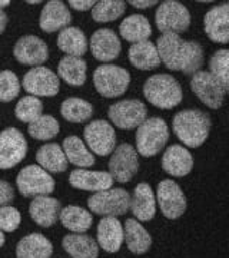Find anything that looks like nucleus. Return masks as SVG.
Wrapping results in <instances>:
<instances>
[{
	"instance_id": "obj_28",
	"label": "nucleus",
	"mask_w": 229,
	"mask_h": 258,
	"mask_svg": "<svg viewBox=\"0 0 229 258\" xmlns=\"http://www.w3.org/2000/svg\"><path fill=\"white\" fill-rule=\"evenodd\" d=\"M36 161L46 172L60 174L67 169V159L63 149L57 144H46L36 152Z\"/></svg>"
},
{
	"instance_id": "obj_41",
	"label": "nucleus",
	"mask_w": 229,
	"mask_h": 258,
	"mask_svg": "<svg viewBox=\"0 0 229 258\" xmlns=\"http://www.w3.org/2000/svg\"><path fill=\"white\" fill-rule=\"evenodd\" d=\"M22 221V215L18 208L5 205L0 207V231L2 232H13L19 228Z\"/></svg>"
},
{
	"instance_id": "obj_47",
	"label": "nucleus",
	"mask_w": 229,
	"mask_h": 258,
	"mask_svg": "<svg viewBox=\"0 0 229 258\" xmlns=\"http://www.w3.org/2000/svg\"><path fill=\"white\" fill-rule=\"evenodd\" d=\"M3 244H5V235H3V232L0 231V248L3 247Z\"/></svg>"
},
{
	"instance_id": "obj_33",
	"label": "nucleus",
	"mask_w": 229,
	"mask_h": 258,
	"mask_svg": "<svg viewBox=\"0 0 229 258\" xmlns=\"http://www.w3.org/2000/svg\"><path fill=\"white\" fill-rule=\"evenodd\" d=\"M57 76L70 86H82L86 82V62L82 57L66 56L57 66Z\"/></svg>"
},
{
	"instance_id": "obj_22",
	"label": "nucleus",
	"mask_w": 229,
	"mask_h": 258,
	"mask_svg": "<svg viewBox=\"0 0 229 258\" xmlns=\"http://www.w3.org/2000/svg\"><path fill=\"white\" fill-rule=\"evenodd\" d=\"M125 241L123 225L116 217H103L98 224V245L103 251L115 254Z\"/></svg>"
},
{
	"instance_id": "obj_16",
	"label": "nucleus",
	"mask_w": 229,
	"mask_h": 258,
	"mask_svg": "<svg viewBox=\"0 0 229 258\" xmlns=\"http://www.w3.org/2000/svg\"><path fill=\"white\" fill-rule=\"evenodd\" d=\"M13 55L19 63L28 66H40L49 59V49L43 39L37 36H23L13 47Z\"/></svg>"
},
{
	"instance_id": "obj_32",
	"label": "nucleus",
	"mask_w": 229,
	"mask_h": 258,
	"mask_svg": "<svg viewBox=\"0 0 229 258\" xmlns=\"http://www.w3.org/2000/svg\"><path fill=\"white\" fill-rule=\"evenodd\" d=\"M57 47L67 56L82 57L88 50V40L81 29L67 26L57 36Z\"/></svg>"
},
{
	"instance_id": "obj_7",
	"label": "nucleus",
	"mask_w": 229,
	"mask_h": 258,
	"mask_svg": "<svg viewBox=\"0 0 229 258\" xmlns=\"http://www.w3.org/2000/svg\"><path fill=\"white\" fill-rule=\"evenodd\" d=\"M88 207L92 212L102 217H119L130 208V194L123 188H110L95 192L89 197Z\"/></svg>"
},
{
	"instance_id": "obj_46",
	"label": "nucleus",
	"mask_w": 229,
	"mask_h": 258,
	"mask_svg": "<svg viewBox=\"0 0 229 258\" xmlns=\"http://www.w3.org/2000/svg\"><path fill=\"white\" fill-rule=\"evenodd\" d=\"M9 0H0V9H3V8H6V6H9Z\"/></svg>"
},
{
	"instance_id": "obj_3",
	"label": "nucleus",
	"mask_w": 229,
	"mask_h": 258,
	"mask_svg": "<svg viewBox=\"0 0 229 258\" xmlns=\"http://www.w3.org/2000/svg\"><path fill=\"white\" fill-rule=\"evenodd\" d=\"M143 93L159 109H172L182 101V88L172 75L156 74L145 82Z\"/></svg>"
},
{
	"instance_id": "obj_21",
	"label": "nucleus",
	"mask_w": 229,
	"mask_h": 258,
	"mask_svg": "<svg viewBox=\"0 0 229 258\" xmlns=\"http://www.w3.org/2000/svg\"><path fill=\"white\" fill-rule=\"evenodd\" d=\"M60 210H62V204L57 198L49 195H40V197H35L33 201L30 203L29 214L37 225L43 228H50L57 221Z\"/></svg>"
},
{
	"instance_id": "obj_13",
	"label": "nucleus",
	"mask_w": 229,
	"mask_h": 258,
	"mask_svg": "<svg viewBox=\"0 0 229 258\" xmlns=\"http://www.w3.org/2000/svg\"><path fill=\"white\" fill-rule=\"evenodd\" d=\"M28 154V142L16 128L0 132V169H10L20 164Z\"/></svg>"
},
{
	"instance_id": "obj_39",
	"label": "nucleus",
	"mask_w": 229,
	"mask_h": 258,
	"mask_svg": "<svg viewBox=\"0 0 229 258\" xmlns=\"http://www.w3.org/2000/svg\"><path fill=\"white\" fill-rule=\"evenodd\" d=\"M209 72H211L225 88L229 89V50L220 49L215 52L209 62Z\"/></svg>"
},
{
	"instance_id": "obj_2",
	"label": "nucleus",
	"mask_w": 229,
	"mask_h": 258,
	"mask_svg": "<svg viewBox=\"0 0 229 258\" xmlns=\"http://www.w3.org/2000/svg\"><path fill=\"white\" fill-rule=\"evenodd\" d=\"M211 125V116L199 109L178 112L172 122L175 135L189 148L201 147L209 137Z\"/></svg>"
},
{
	"instance_id": "obj_10",
	"label": "nucleus",
	"mask_w": 229,
	"mask_h": 258,
	"mask_svg": "<svg viewBox=\"0 0 229 258\" xmlns=\"http://www.w3.org/2000/svg\"><path fill=\"white\" fill-rule=\"evenodd\" d=\"M108 116L116 128L136 129L147 119V108L137 99L119 101L110 106Z\"/></svg>"
},
{
	"instance_id": "obj_31",
	"label": "nucleus",
	"mask_w": 229,
	"mask_h": 258,
	"mask_svg": "<svg viewBox=\"0 0 229 258\" xmlns=\"http://www.w3.org/2000/svg\"><path fill=\"white\" fill-rule=\"evenodd\" d=\"M59 220L64 228L74 234H83L92 227V214L78 205H67L60 210Z\"/></svg>"
},
{
	"instance_id": "obj_14",
	"label": "nucleus",
	"mask_w": 229,
	"mask_h": 258,
	"mask_svg": "<svg viewBox=\"0 0 229 258\" xmlns=\"http://www.w3.org/2000/svg\"><path fill=\"white\" fill-rule=\"evenodd\" d=\"M23 89L32 96L52 98L59 93V76L45 66H36L23 76Z\"/></svg>"
},
{
	"instance_id": "obj_35",
	"label": "nucleus",
	"mask_w": 229,
	"mask_h": 258,
	"mask_svg": "<svg viewBox=\"0 0 229 258\" xmlns=\"http://www.w3.org/2000/svg\"><path fill=\"white\" fill-rule=\"evenodd\" d=\"M60 113L64 119L72 123H85L93 115V106L81 98H69L62 103Z\"/></svg>"
},
{
	"instance_id": "obj_4",
	"label": "nucleus",
	"mask_w": 229,
	"mask_h": 258,
	"mask_svg": "<svg viewBox=\"0 0 229 258\" xmlns=\"http://www.w3.org/2000/svg\"><path fill=\"white\" fill-rule=\"evenodd\" d=\"M130 74L116 64H101L93 72L95 89L103 98H118L128 91Z\"/></svg>"
},
{
	"instance_id": "obj_27",
	"label": "nucleus",
	"mask_w": 229,
	"mask_h": 258,
	"mask_svg": "<svg viewBox=\"0 0 229 258\" xmlns=\"http://www.w3.org/2000/svg\"><path fill=\"white\" fill-rule=\"evenodd\" d=\"M120 36L130 43L145 42L152 35V26L146 16L143 15H130L122 20L119 26Z\"/></svg>"
},
{
	"instance_id": "obj_45",
	"label": "nucleus",
	"mask_w": 229,
	"mask_h": 258,
	"mask_svg": "<svg viewBox=\"0 0 229 258\" xmlns=\"http://www.w3.org/2000/svg\"><path fill=\"white\" fill-rule=\"evenodd\" d=\"M6 25H8V15L3 12V9H0V35L5 32Z\"/></svg>"
},
{
	"instance_id": "obj_17",
	"label": "nucleus",
	"mask_w": 229,
	"mask_h": 258,
	"mask_svg": "<svg viewBox=\"0 0 229 258\" xmlns=\"http://www.w3.org/2000/svg\"><path fill=\"white\" fill-rule=\"evenodd\" d=\"M91 50L95 59L112 62L119 57L122 43L112 29H98L91 37Z\"/></svg>"
},
{
	"instance_id": "obj_48",
	"label": "nucleus",
	"mask_w": 229,
	"mask_h": 258,
	"mask_svg": "<svg viewBox=\"0 0 229 258\" xmlns=\"http://www.w3.org/2000/svg\"><path fill=\"white\" fill-rule=\"evenodd\" d=\"M29 3H30V5H39L40 2H39V0H36V2H35V0H30Z\"/></svg>"
},
{
	"instance_id": "obj_18",
	"label": "nucleus",
	"mask_w": 229,
	"mask_h": 258,
	"mask_svg": "<svg viewBox=\"0 0 229 258\" xmlns=\"http://www.w3.org/2000/svg\"><path fill=\"white\" fill-rule=\"evenodd\" d=\"M205 33L215 43L226 45L229 42V5L213 6L205 15Z\"/></svg>"
},
{
	"instance_id": "obj_37",
	"label": "nucleus",
	"mask_w": 229,
	"mask_h": 258,
	"mask_svg": "<svg viewBox=\"0 0 229 258\" xmlns=\"http://www.w3.org/2000/svg\"><path fill=\"white\" fill-rule=\"evenodd\" d=\"M60 131L59 122L50 115H42L35 122L29 123V135L39 141L55 138Z\"/></svg>"
},
{
	"instance_id": "obj_24",
	"label": "nucleus",
	"mask_w": 229,
	"mask_h": 258,
	"mask_svg": "<svg viewBox=\"0 0 229 258\" xmlns=\"http://www.w3.org/2000/svg\"><path fill=\"white\" fill-rule=\"evenodd\" d=\"M130 210L139 221H150L156 214L155 194L146 182L137 184L130 197Z\"/></svg>"
},
{
	"instance_id": "obj_38",
	"label": "nucleus",
	"mask_w": 229,
	"mask_h": 258,
	"mask_svg": "<svg viewBox=\"0 0 229 258\" xmlns=\"http://www.w3.org/2000/svg\"><path fill=\"white\" fill-rule=\"evenodd\" d=\"M42 111H43V103L40 99L35 96H25L18 102L15 108V115L20 122L32 123L39 116H42Z\"/></svg>"
},
{
	"instance_id": "obj_30",
	"label": "nucleus",
	"mask_w": 229,
	"mask_h": 258,
	"mask_svg": "<svg viewBox=\"0 0 229 258\" xmlns=\"http://www.w3.org/2000/svg\"><path fill=\"white\" fill-rule=\"evenodd\" d=\"M129 60L140 71H150L161 64L155 43L150 40L133 43L129 49Z\"/></svg>"
},
{
	"instance_id": "obj_29",
	"label": "nucleus",
	"mask_w": 229,
	"mask_h": 258,
	"mask_svg": "<svg viewBox=\"0 0 229 258\" xmlns=\"http://www.w3.org/2000/svg\"><path fill=\"white\" fill-rule=\"evenodd\" d=\"M63 249L72 258H98L99 245L89 235L70 234L62 241Z\"/></svg>"
},
{
	"instance_id": "obj_12",
	"label": "nucleus",
	"mask_w": 229,
	"mask_h": 258,
	"mask_svg": "<svg viewBox=\"0 0 229 258\" xmlns=\"http://www.w3.org/2000/svg\"><path fill=\"white\" fill-rule=\"evenodd\" d=\"M139 171V159L135 148L129 144H122L115 148L109 161V174L113 181L126 184L133 179Z\"/></svg>"
},
{
	"instance_id": "obj_34",
	"label": "nucleus",
	"mask_w": 229,
	"mask_h": 258,
	"mask_svg": "<svg viewBox=\"0 0 229 258\" xmlns=\"http://www.w3.org/2000/svg\"><path fill=\"white\" fill-rule=\"evenodd\" d=\"M63 149L64 155L67 162H72L73 165L81 166L82 169L92 166L95 164V157L92 155V152L86 148L83 144V141L79 137H67L63 141Z\"/></svg>"
},
{
	"instance_id": "obj_36",
	"label": "nucleus",
	"mask_w": 229,
	"mask_h": 258,
	"mask_svg": "<svg viewBox=\"0 0 229 258\" xmlns=\"http://www.w3.org/2000/svg\"><path fill=\"white\" fill-rule=\"evenodd\" d=\"M126 5L122 0H101L92 8V19L99 23L113 22L125 13Z\"/></svg>"
},
{
	"instance_id": "obj_5",
	"label": "nucleus",
	"mask_w": 229,
	"mask_h": 258,
	"mask_svg": "<svg viewBox=\"0 0 229 258\" xmlns=\"http://www.w3.org/2000/svg\"><path fill=\"white\" fill-rule=\"evenodd\" d=\"M136 129V152L145 158L158 155L169 139V128L161 118H149Z\"/></svg>"
},
{
	"instance_id": "obj_26",
	"label": "nucleus",
	"mask_w": 229,
	"mask_h": 258,
	"mask_svg": "<svg viewBox=\"0 0 229 258\" xmlns=\"http://www.w3.org/2000/svg\"><path fill=\"white\" fill-rule=\"evenodd\" d=\"M123 235L126 240V245L130 252L135 255H143L152 247V237L147 232V230L133 218H129L125 222Z\"/></svg>"
},
{
	"instance_id": "obj_8",
	"label": "nucleus",
	"mask_w": 229,
	"mask_h": 258,
	"mask_svg": "<svg viewBox=\"0 0 229 258\" xmlns=\"http://www.w3.org/2000/svg\"><path fill=\"white\" fill-rule=\"evenodd\" d=\"M19 192L23 197H40L50 195L55 191V179L46 172L42 166H25L16 178Z\"/></svg>"
},
{
	"instance_id": "obj_25",
	"label": "nucleus",
	"mask_w": 229,
	"mask_h": 258,
	"mask_svg": "<svg viewBox=\"0 0 229 258\" xmlns=\"http://www.w3.org/2000/svg\"><path fill=\"white\" fill-rule=\"evenodd\" d=\"M52 254V242L39 232L23 237L16 245V258H50Z\"/></svg>"
},
{
	"instance_id": "obj_1",
	"label": "nucleus",
	"mask_w": 229,
	"mask_h": 258,
	"mask_svg": "<svg viewBox=\"0 0 229 258\" xmlns=\"http://www.w3.org/2000/svg\"><path fill=\"white\" fill-rule=\"evenodd\" d=\"M159 60L171 71L186 75L196 74L203 64V47L193 40H183L179 35L165 33L156 40Z\"/></svg>"
},
{
	"instance_id": "obj_40",
	"label": "nucleus",
	"mask_w": 229,
	"mask_h": 258,
	"mask_svg": "<svg viewBox=\"0 0 229 258\" xmlns=\"http://www.w3.org/2000/svg\"><path fill=\"white\" fill-rule=\"evenodd\" d=\"M20 92V82L12 71L0 72V102H12Z\"/></svg>"
},
{
	"instance_id": "obj_20",
	"label": "nucleus",
	"mask_w": 229,
	"mask_h": 258,
	"mask_svg": "<svg viewBox=\"0 0 229 258\" xmlns=\"http://www.w3.org/2000/svg\"><path fill=\"white\" fill-rule=\"evenodd\" d=\"M69 182L76 189L89 191V192H101L110 189L113 185V178L109 172L103 171H88V169H74L70 172Z\"/></svg>"
},
{
	"instance_id": "obj_43",
	"label": "nucleus",
	"mask_w": 229,
	"mask_h": 258,
	"mask_svg": "<svg viewBox=\"0 0 229 258\" xmlns=\"http://www.w3.org/2000/svg\"><path fill=\"white\" fill-rule=\"evenodd\" d=\"M96 2L93 0H86V2H81V0H69V6L73 8L74 10H79V12H85V10L92 9L95 6Z\"/></svg>"
},
{
	"instance_id": "obj_44",
	"label": "nucleus",
	"mask_w": 229,
	"mask_h": 258,
	"mask_svg": "<svg viewBox=\"0 0 229 258\" xmlns=\"http://www.w3.org/2000/svg\"><path fill=\"white\" fill-rule=\"evenodd\" d=\"M133 8H136V9H147V8H152V6H156L158 5V2L156 0H145V2H140V0H130L129 2Z\"/></svg>"
},
{
	"instance_id": "obj_42",
	"label": "nucleus",
	"mask_w": 229,
	"mask_h": 258,
	"mask_svg": "<svg viewBox=\"0 0 229 258\" xmlns=\"http://www.w3.org/2000/svg\"><path fill=\"white\" fill-rule=\"evenodd\" d=\"M15 197V191L12 185L6 181H0V207L9 205Z\"/></svg>"
},
{
	"instance_id": "obj_23",
	"label": "nucleus",
	"mask_w": 229,
	"mask_h": 258,
	"mask_svg": "<svg viewBox=\"0 0 229 258\" xmlns=\"http://www.w3.org/2000/svg\"><path fill=\"white\" fill-rule=\"evenodd\" d=\"M162 168L171 176L182 178L192 171L193 158L186 148L172 145L166 149L162 157Z\"/></svg>"
},
{
	"instance_id": "obj_19",
	"label": "nucleus",
	"mask_w": 229,
	"mask_h": 258,
	"mask_svg": "<svg viewBox=\"0 0 229 258\" xmlns=\"http://www.w3.org/2000/svg\"><path fill=\"white\" fill-rule=\"evenodd\" d=\"M72 22V15L67 6L60 0H50L47 2L39 19L40 29L46 33H53L57 30H63Z\"/></svg>"
},
{
	"instance_id": "obj_11",
	"label": "nucleus",
	"mask_w": 229,
	"mask_h": 258,
	"mask_svg": "<svg viewBox=\"0 0 229 258\" xmlns=\"http://www.w3.org/2000/svg\"><path fill=\"white\" fill-rule=\"evenodd\" d=\"M83 138L95 155L108 157L116 148V134L108 120H92L83 129Z\"/></svg>"
},
{
	"instance_id": "obj_15",
	"label": "nucleus",
	"mask_w": 229,
	"mask_h": 258,
	"mask_svg": "<svg viewBox=\"0 0 229 258\" xmlns=\"http://www.w3.org/2000/svg\"><path fill=\"white\" fill-rule=\"evenodd\" d=\"M156 203L161 212L169 220H176L182 217L186 211V198L181 186L172 179L161 181L156 189Z\"/></svg>"
},
{
	"instance_id": "obj_9",
	"label": "nucleus",
	"mask_w": 229,
	"mask_h": 258,
	"mask_svg": "<svg viewBox=\"0 0 229 258\" xmlns=\"http://www.w3.org/2000/svg\"><path fill=\"white\" fill-rule=\"evenodd\" d=\"M191 89L199 101L211 109H219L228 92V88H225L211 72L206 71H198L192 75Z\"/></svg>"
},
{
	"instance_id": "obj_6",
	"label": "nucleus",
	"mask_w": 229,
	"mask_h": 258,
	"mask_svg": "<svg viewBox=\"0 0 229 258\" xmlns=\"http://www.w3.org/2000/svg\"><path fill=\"white\" fill-rule=\"evenodd\" d=\"M155 23L158 30L162 35H179L182 32H186L191 26V13L182 3L176 0H166L162 2L156 9Z\"/></svg>"
}]
</instances>
